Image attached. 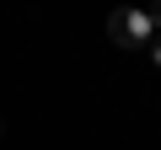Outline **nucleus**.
I'll return each instance as SVG.
<instances>
[{"label": "nucleus", "mask_w": 161, "mask_h": 150, "mask_svg": "<svg viewBox=\"0 0 161 150\" xmlns=\"http://www.w3.org/2000/svg\"><path fill=\"white\" fill-rule=\"evenodd\" d=\"M145 54H150V64H156V70H161V32H156V38H150V48H145Z\"/></svg>", "instance_id": "f03ea898"}, {"label": "nucleus", "mask_w": 161, "mask_h": 150, "mask_svg": "<svg viewBox=\"0 0 161 150\" xmlns=\"http://www.w3.org/2000/svg\"><path fill=\"white\" fill-rule=\"evenodd\" d=\"M150 22H156V32H161V0H156V6H150Z\"/></svg>", "instance_id": "7ed1b4c3"}, {"label": "nucleus", "mask_w": 161, "mask_h": 150, "mask_svg": "<svg viewBox=\"0 0 161 150\" xmlns=\"http://www.w3.org/2000/svg\"><path fill=\"white\" fill-rule=\"evenodd\" d=\"M108 38L118 43V48H150V38H156V22H150V11H134V6H124V11H113L108 16Z\"/></svg>", "instance_id": "f257e3e1"}]
</instances>
